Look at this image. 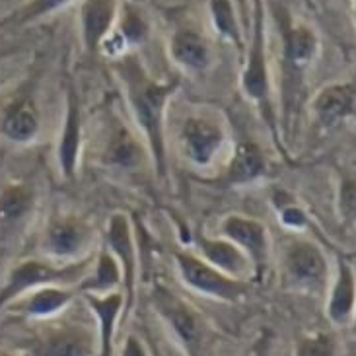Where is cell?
I'll use <instances>...</instances> for the list:
<instances>
[{
    "instance_id": "obj_12",
    "label": "cell",
    "mask_w": 356,
    "mask_h": 356,
    "mask_svg": "<svg viewBox=\"0 0 356 356\" xmlns=\"http://www.w3.org/2000/svg\"><path fill=\"white\" fill-rule=\"evenodd\" d=\"M356 111V88L353 84H329L312 99V115L321 129H335Z\"/></svg>"
},
{
    "instance_id": "obj_22",
    "label": "cell",
    "mask_w": 356,
    "mask_h": 356,
    "mask_svg": "<svg viewBox=\"0 0 356 356\" xmlns=\"http://www.w3.org/2000/svg\"><path fill=\"white\" fill-rule=\"evenodd\" d=\"M123 284V273L117 259L109 251H102L97 257L94 273H88L86 279L80 282V290L84 294H107Z\"/></svg>"
},
{
    "instance_id": "obj_20",
    "label": "cell",
    "mask_w": 356,
    "mask_h": 356,
    "mask_svg": "<svg viewBox=\"0 0 356 356\" xmlns=\"http://www.w3.org/2000/svg\"><path fill=\"white\" fill-rule=\"evenodd\" d=\"M104 162L121 170H135L145 162V146L123 123H117L107 138Z\"/></svg>"
},
{
    "instance_id": "obj_33",
    "label": "cell",
    "mask_w": 356,
    "mask_h": 356,
    "mask_svg": "<svg viewBox=\"0 0 356 356\" xmlns=\"http://www.w3.org/2000/svg\"><path fill=\"white\" fill-rule=\"evenodd\" d=\"M119 356H150V353H148L145 343L136 335H129L121 350H119Z\"/></svg>"
},
{
    "instance_id": "obj_25",
    "label": "cell",
    "mask_w": 356,
    "mask_h": 356,
    "mask_svg": "<svg viewBox=\"0 0 356 356\" xmlns=\"http://www.w3.org/2000/svg\"><path fill=\"white\" fill-rule=\"evenodd\" d=\"M294 356H341V343L333 331H314L296 341Z\"/></svg>"
},
{
    "instance_id": "obj_1",
    "label": "cell",
    "mask_w": 356,
    "mask_h": 356,
    "mask_svg": "<svg viewBox=\"0 0 356 356\" xmlns=\"http://www.w3.org/2000/svg\"><path fill=\"white\" fill-rule=\"evenodd\" d=\"M127 90V99L136 127L145 135L150 158L160 177H165V106L175 92L177 82H156L145 72L135 57H125L117 65Z\"/></svg>"
},
{
    "instance_id": "obj_27",
    "label": "cell",
    "mask_w": 356,
    "mask_h": 356,
    "mask_svg": "<svg viewBox=\"0 0 356 356\" xmlns=\"http://www.w3.org/2000/svg\"><path fill=\"white\" fill-rule=\"evenodd\" d=\"M212 19L214 26L220 31L224 38L238 41L240 39V31H238V19L234 14L230 0H211Z\"/></svg>"
},
{
    "instance_id": "obj_24",
    "label": "cell",
    "mask_w": 356,
    "mask_h": 356,
    "mask_svg": "<svg viewBox=\"0 0 356 356\" xmlns=\"http://www.w3.org/2000/svg\"><path fill=\"white\" fill-rule=\"evenodd\" d=\"M74 298V292L63 286H41L26 300L24 312L31 318H49L65 309Z\"/></svg>"
},
{
    "instance_id": "obj_18",
    "label": "cell",
    "mask_w": 356,
    "mask_h": 356,
    "mask_svg": "<svg viewBox=\"0 0 356 356\" xmlns=\"http://www.w3.org/2000/svg\"><path fill=\"white\" fill-rule=\"evenodd\" d=\"M80 146H82V113L78 106V97L74 96V92H70L65 125H63V133L58 140V165H60L63 175L68 179H72L76 174Z\"/></svg>"
},
{
    "instance_id": "obj_17",
    "label": "cell",
    "mask_w": 356,
    "mask_h": 356,
    "mask_svg": "<svg viewBox=\"0 0 356 356\" xmlns=\"http://www.w3.org/2000/svg\"><path fill=\"white\" fill-rule=\"evenodd\" d=\"M117 0H84L80 12L82 39L90 53H96L115 22Z\"/></svg>"
},
{
    "instance_id": "obj_30",
    "label": "cell",
    "mask_w": 356,
    "mask_h": 356,
    "mask_svg": "<svg viewBox=\"0 0 356 356\" xmlns=\"http://www.w3.org/2000/svg\"><path fill=\"white\" fill-rule=\"evenodd\" d=\"M339 211L348 222L356 224V174L347 175L339 187Z\"/></svg>"
},
{
    "instance_id": "obj_26",
    "label": "cell",
    "mask_w": 356,
    "mask_h": 356,
    "mask_svg": "<svg viewBox=\"0 0 356 356\" xmlns=\"http://www.w3.org/2000/svg\"><path fill=\"white\" fill-rule=\"evenodd\" d=\"M33 204V195L24 185H12L0 193V218L18 220Z\"/></svg>"
},
{
    "instance_id": "obj_10",
    "label": "cell",
    "mask_w": 356,
    "mask_h": 356,
    "mask_svg": "<svg viewBox=\"0 0 356 356\" xmlns=\"http://www.w3.org/2000/svg\"><path fill=\"white\" fill-rule=\"evenodd\" d=\"M356 314V270L345 259H339L337 270L331 277L325 292V316L333 327L353 325Z\"/></svg>"
},
{
    "instance_id": "obj_37",
    "label": "cell",
    "mask_w": 356,
    "mask_h": 356,
    "mask_svg": "<svg viewBox=\"0 0 356 356\" xmlns=\"http://www.w3.org/2000/svg\"><path fill=\"white\" fill-rule=\"evenodd\" d=\"M0 356H10V355H2V353H0Z\"/></svg>"
},
{
    "instance_id": "obj_35",
    "label": "cell",
    "mask_w": 356,
    "mask_h": 356,
    "mask_svg": "<svg viewBox=\"0 0 356 356\" xmlns=\"http://www.w3.org/2000/svg\"><path fill=\"white\" fill-rule=\"evenodd\" d=\"M350 329L355 331V335H356V314H355V321H353V325H350Z\"/></svg>"
},
{
    "instance_id": "obj_36",
    "label": "cell",
    "mask_w": 356,
    "mask_h": 356,
    "mask_svg": "<svg viewBox=\"0 0 356 356\" xmlns=\"http://www.w3.org/2000/svg\"><path fill=\"white\" fill-rule=\"evenodd\" d=\"M355 18H356V0H355Z\"/></svg>"
},
{
    "instance_id": "obj_9",
    "label": "cell",
    "mask_w": 356,
    "mask_h": 356,
    "mask_svg": "<svg viewBox=\"0 0 356 356\" xmlns=\"http://www.w3.org/2000/svg\"><path fill=\"white\" fill-rule=\"evenodd\" d=\"M241 90L243 94L255 102L257 106L267 111L269 109V68H267V53H265V29H263V10L257 2L255 12V31H253V45H251L248 65L241 76Z\"/></svg>"
},
{
    "instance_id": "obj_11",
    "label": "cell",
    "mask_w": 356,
    "mask_h": 356,
    "mask_svg": "<svg viewBox=\"0 0 356 356\" xmlns=\"http://www.w3.org/2000/svg\"><path fill=\"white\" fill-rule=\"evenodd\" d=\"M107 245L109 253L113 255L123 273V294L125 306L133 304L135 300V279H136V251L133 243L131 222L123 212H117L109 218L107 224Z\"/></svg>"
},
{
    "instance_id": "obj_38",
    "label": "cell",
    "mask_w": 356,
    "mask_h": 356,
    "mask_svg": "<svg viewBox=\"0 0 356 356\" xmlns=\"http://www.w3.org/2000/svg\"><path fill=\"white\" fill-rule=\"evenodd\" d=\"M241 6H243V0H241Z\"/></svg>"
},
{
    "instance_id": "obj_5",
    "label": "cell",
    "mask_w": 356,
    "mask_h": 356,
    "mask_svg": "<svg viewBox=\"0 0 356 356\" xmlns=\"http://www.w3.org/2000/svg\"><path fill=\"white\" fill-rule=\"evenodd\" d=\"M228 143V133L220 119L211 115H189L179 129V150L195 168H211Z\"/></svg>"
},
{
    "instance_id": "obj_19",
    "label": "cell",
    "mask_w": 356,
    "mask_h": 356,
    "mask_svg": "<svg viewBox=\"0 0 356 356\" xmlns=\"http://www.w3.org/2000/svg\"><path fill=\"white\" fill-rule=\"evenodd\" d=\"M267 174V160L257 143L241 140L236 145L226 168V183L250 185L263 179Z\"/></svg>"
},
{
    "instance_id": "obj_7",
    "label": "cell",
    "mask_w": 356,
    "mask_h": 356,
    "mask_svg": "<svg viewBox=\"0 0 356 356\" xmlns=\"http://www.w3.org/2000/svg\"><path fill=\"white\" fill-rule=\"evenodd\" d=\"M220 236L238 245L253 265L255 273L267 269L270 253V236L263 222L241 216V214H228L220 222Z\"/></svg>"
},
{
    "instance_id": "obj_32",
    "label": "cell",
    "mask_w": 356,
    "mask_h": 356,
    "mask_svg": "<svg viewBox=\"0 0 356 356\" xmlns=\"http://www.w3.org/2000/svg\"><path fill=\"white\" fill-rule=\"evenodd\" d=\"M277 209H279L280 222H282L286 228H290V230H302V228H306L308 216H306L304 209H300L296 202L286 201L282 202V204H279Z\"/></svg>"
},
{
    "instance_id": "obj_8",
    "label": "cell",
    "mask_w": 356,
    "mask_h": 356,
    "mask_svg": "<svg viewBox=\"0 0 356 356\" xmlns=\"http://www.w3.org/2000/svg\"><path fill=\"white\" fill-rule=\"evenodd\" d=\"M33 356H99L97 329L82 323H65L45 331Z\"/></svg>"
},
{
    "instance_id": "obj_3",
    "label": "cell",
    "mask_w": 356,
    "mask_h": 356,
    "mask_svg": "<svg viewBox=\"0 0 356 356\" xmlns=\"http://www.w3.org/2000/svg\"><path fill=\"white\" fill-rule=\"evenodd\" d=\"M282 282L294 292L321 296L331 282V269L323 250L309 240H292L282 251Z\"/></svg>"
},
{
    "instance_id": "obj_6",
    "label": "cell",
    "mask_w": 356,
    "mask_h": 356,
    "mask_svg": "<svg viewBox=\"0 0 356 356\" xmlns=\"http://www.w3.org/2000/svg\"><path fill=\"white\" fill-rule=\"evenodd\" d=\"M88 267H90V259L76 261L67 267H51L41 261H26L12 270L8 284L0 292V308L31 289L74 284L86 277Z\"/></svg>"
},
{
    "instance_id": "obj_34",
    "label": "cell",
    "mask_w": 356,
    "mask_h": 356,
    "mask_svg": "<svg viewBox=\"0 0 356 356\" xmlns=\"http://www.w3.org/2000/svg\"><path fill=\"white\" fill-rule=\"evenodd\" d=\"M150 356H165L162 348H158L156 341H150Z\"/></svg>"
},
{
    "instance_id": "obj_16",
    "label": "cell",
    "mask_w": 356,
    "mask_h": 356,
    "mask_svg": "<svg viewBox=\"0 0 356 356\" xmlns=\"http://www.w3.org/2000/svg\"><path fill=\"white\" fill-rule=\"evenodd\" d=\"M318 35L304 24L284 29V67L292 78V88H298L300 74L318 55Z\"/></svg>"
},
{
    "instance_id": "obj_29",
    "label": "cell",
    "mask_w": 356,
    "mask_h": 356,
    "mask_svg": "<svg viewBox=\"0 0 356 356\" xmlns=\"http://www.w3.org/2000/svg\"><path fill=\"white\" fill-rule=\"evenodd\" d=\"M68 2L70 0H31L24 8L18 10L12 18L6 19V24H16V26L28 24L31 19H38L41 16H45V14H51L55 10L63 8Z\"/></svg>"
},
{
    "instance_id": "obj_23",
    "label": "cell",
    "mask_w": 356,
    "mask_h": 356,
    "mask_svg": "<svg viewBox=\"0 0 356 356\" xmlns=\"http://www.w3.org/2000/svg\"><path fill=\"white\" fill-rule=\"evenodd\" d=\"M2 131L10 140L16 143H28L39 131V119L33 106L28 99L16 102L14 106L6 111V117L2 121Z\"/></svg>"
},
{
    "instance_id": "obj_4",
    "label": "cell",
    "mask_w": 356,
    "mask_h": 356,
    "mask_svg": "<svg viewBox=\"0 0 356 356\" xmlns=\"http://www.w3.org/2000/svg\"><path fill=\"white\" fill-rule=\"evenodd\" d=\"M174 259L177 263V270H179L183 284L202 296L234 304V302H240L250 290L248 280L228 277L226 273L214 269L207 261L201 259L197 253L175 251Z\"/></svg>"
},
{
    "instance_id": "obj_28",
    "label": "cell",
    "mask_w": 356,
    "mask_h": 356,
    "mask_svg": "<svg viewBox=\"0 0 356 356\" xmlns=\"http://www.w3.org/2000/svg\"><path fill=\"white\" fill-rule=\"evenodd\" d=\"M146 38V22L136 10L127 8L123 18L119 22V33L117 39H121L123 49L129 45H136Z\"/></svg>"
},
{
    "instance_id": "obj_13",
    "label": "cell",
    "mask_w": 356,
    "mask_h": 356,
    "mask_svg": "<svg viewBox=\"0 0 356 356\" xmlns=\"http://www.w3.org/2000/svg\"><path fill=\"white\" fill-rule=\"evenodd\" d=\"M92 316L96 319L99 356L115 355V331L121 312L125 308V294L113 290L107 294H84Z\"/></svg>"
},
{
    "instance_id": "obj_15",
    "label": "cell",
    "mask_w": 356,
    "mask_h": 356,
    "mask_svg": "<svg viewBox=\"0 0 356 356\" xmlns=\"http://www.w3.org/2000/svg\"><path fill=\"white\" fill-rule=\"evenodd\" d=\"M92 236L94 232L86 222L72 218V216L57 218L49 224L47 234H45V248L55 257L74 259L86 250V245L92 243Z\"/></svg>"
},
{
    "instance_id": "obj_21",
    "label": "cell",
    "mask_w": 356,
    "mask_h": 356,
    "mask_svg": "<svg viewBox=\"0 0 356 356\" xmlns=\"http://www.w3.org/2000/svg\"><path fill=\"white\" fill-rule=\"evenodd\" d=\"M170 53L175 63L187 70H202L211 60V51L204 39L191 29H183L175 33L170 43Z\"/></svg>"
},
{
    "instance_id": "obj_14",
    "label": "cell",
    "mask_w": 356,
    "mask_h": 356,
    "mask_svg": "<svg viewBox=\"0 0 356 356\" xmlns=\"http://www.w3.org/2000/svg\"><path fill=\"white\" fill-rule=\"evenodd\" d=\"M195 245H197V251H199L197 255L201 259L207 261L214 269L226 273L228 277L245 280L251 273H255L251 261L248 259V255L238 245H234L230 240H226L222 236L220 238L197 236Z\"/></svg>"
},
{
    "instance_id": "obj_2",
    "label": "cell",
    "mask_w": 356,
    "mask_h": 356,
    "mask_svg": "<svg viewBox=\"0 0 356 356\" xmlns=\"http://www.w3.org/2000/svg\"><path fill=\"white\" fill-rule=\"evenodd\" d=\"M150 302L185 356H212V331L201 312L164 284L152 289Z\"/></svg>"
},
{
    "instance_id": "obj_31",
    "label": "cell",
    "mask_w": 356,
    "mask_h": 356,
    "mask_svg": "<svg viewBox=\"0 0 356 356\" xmlns=\"http://www.w3.org/2000/svg\"><path fill=\"white\" fill-rule=\"evenodd\" d=\"M275 355V333L273 329H261L251 343L243 348L241 356H273Z\"/></svg>"
}]
</instances>
